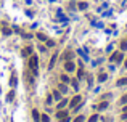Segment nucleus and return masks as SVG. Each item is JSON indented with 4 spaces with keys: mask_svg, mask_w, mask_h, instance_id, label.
Wrapping results in <instances>:
<instances>
[{
    "mask_svg": "<svg viewBox=\"0 0 127 122\" xmlns=\"http://www.w3.org/2000/svg\"><path fill=\"white\" fill-rule=\"evenodd\" d=\"M32 117H34V121H35V122L40 121V114H39V111H37V109L32 111Z\"/></svg>",
    "mask_w": 127,
    "mask_h": 122,
    "instance_id": "obj_7",
    "label": "nucleus"
},
{
    "mask_svg": "<svg viewBox=\"0 0 127 122\" xmlns=\"http://www.w3.org/2000/svg\"><path fill=\"white\" fill-rule=\"evenodd\" d=\"M106 108H108V103L103 101V103H100L98 106H96V109H98V111H103V109H106Z\"/></svg>",
    "mask_w": 127,
    "mask_h": 122,
    "instance_id": "obj_9",
    "label": "nucleus"
},
{
    "mask_svg": "<svg viewBox=\"0 0 127 122\" xmlns=\"http://www.w3.org/2000/svg\"><path fill=\"white\" fill-rule=\"evenodd\" d=\"M13 95H15V92H10V93H8V101H11V100H13Z\"/></svg>",
    "mask_w": 127,
    "mask_h": 122,
    "instance_id": "obj_26",
    "label": "nucleus"
},
{
    "mask_svg": "<svg viewBox=\"0 0 127 122\" xmlns=\"http://www.w3.org/2000/svg\"><path fill=\"white\" fill-rule=\"evenodd\" d=\"M111 61H116V63H121V61H122V53H121V51H116V53H113V56H111Z\"/></svg>",
    "mask_w": 127,
    "mask_h": 122,
    "instance_id": "obj_4",
    "label": "nucleus"
},
{
    "mask_svg": "<svg viewBox=\"0 0 127 122\" xmlns=\"http://www.w3.org/2000/svg\"><path fill=\"white\" fill-rule=\"evenodd\" d=\"M61 80H63V82H66V84H68V82H71V80H69V77L66 76V74H61Z\"/></svg>",
    "mask_w": 127,
    "mask_h": 122,
    "instance_id": "obj_17",
    "label": "nucleus"
},
{
    "mask_svg": "<svg viewBox=\"0 0 127 122\" xmlns=\"http://www.w3.org/2000/svg\"><path fill=\"white\" fill-rule=\"evenodd\" d=\"M29 69L34 76H37V56L35 55H31V58H29Z\"/></svg>",
    "mask_w": 127,
    "mask_h": 122,
    "instance_id": "obj_1",
    "label": "nucleus"
},
{
    "mask_svg": "<svg viewBox=\"0 0 127 122\" xmlns=\"http://www.w3.org/2000/svg\"><path fill=\"white\" fill-rule=\"evenodd\" d=\"M45 42H47V47H53V45H55V42H53V40H48V39H47Z\"/></svg>",
    "mask_w": 127,
    "mask_h": 122,
    "instance_id": "obj_24",
    "label": "nucleus"
},
{
    "mask_svg": "<svg viewBox=\"0 0 127 122\" xmlns=\"http://www.w3.org/2000/svg\"><path fill=\"white\" fill-rule=\"evenodd\" d=\"M2 30H3V34H5V35H10V34H11V30L8 29V27H3Z\"/></svg>",
    "mask_w": 127,
    "mask_h": 122,
    "instance_id": "obj_22",
    "label": "nucleus"
},
{
    "mask_svg": "<svg viewBox=\"0 0 127 122\" xmlns=\"http://www.w3.org/2000/svg\"><path fill=\"white\" fill-rule=\"evenodd\" d=\"M40 122H50V119H48V116H47V114H42V116H40Z\"/></svg>",
    "mask_w": 127,
    "mask_h": 122,
    "instance_id": "obj_14",
    "label": "nucleus"
},
{
    "mask_svg": "<svg viewBox=\"0 0 127 122\" xmlns=\"http://www.w3.org/2000/svg\"><path fill=\"white\" fill-rule=\"evenodd\" d=\"M121 103H122V104H127V95H124L122 98H121Z\"/></svg>",
    "mask_w": 127,
    "mask_h": 122,
    "instance_id": "obj_25",
    "label": "nucleus"
},
{
    "mask_svg": "<svg viewBox=\"0 0 127 122\" xmlns=\"http://www.w3.org/2000/svg\"><path fill=\"white\" fill-rule=\"evenodd\" d=\"M77 8H79V10H85V8H87V3H85V2H81V3L77 5Z\"/></svg>",
    "mask_w": 127,
    "mask_h": 122,
    "instance_id": "obj_15",
    "label": "nucleus"
},
{
    "mask_svg": "<svg viewBox=\"0 0 127 122\" xmlns=\"http://www.w3.org/2000/svg\"><path fill=\"white\" fill-rule=\"evenodd\" d=\"M56 56L58 55L55 53L53 56H52V60H50V64H48V69H53V66H55V63H56Z\"/></svg>",
    "mask_w": 127,
    "mask_h": 122,
    "instance_id": "obj_5",
    "label": "nucleus"
},
{
    "mask_svg": "<svg viewBox=\"0 0 127 122\" xmlns=\"http://www.w3.org/2000/svg\"><path fill=\"white\" fill-rule=\"evenodd\" d=\"M66 104H68V100H61V101H60V103H58V108H60V109H61V108H64Z\"/></svg>",
    "mask_w": 127,
    "mask_h": 122,
    "instance_id": "obj_12",
    "label": "nucleus"
},
{
    "mask_svg": "<svg viewBox=\"0 0 127 122\" xmlns=\"http://www.w3.org/2000/svg\"><path fill=\"white\" fill-rule=\"evenodd\" d=\"M53 98L55 100H60V98H61V93H60V92H53Z\"/></svg>",
    "mask_w": 127,
    "mask_h": 122,
    "instance_id": "obj_20",
    "label": "nucleus"
},
{
    "mask_svg": "<svg viewBox=\"0 0 127 122\" xmlns=\"http://www.w3.org/2000/svg\"><path fill=\"white\" fill-rule=\"evenodd\" d=\"M85 119H84V116H77L76 119H74V122H84Z\"/></svg>",
    "mask_w": 127,
    "mask_h": 122,
    "instance_id": "obj_21",
    "label": "nucleus"
},
{
    "mask_svg": "<svg viewBox=\"0 0 127 122\" xmlns=\"http://www.w3.org/2000/svg\"><path fill=\"white\" fill-rule=\"evenodd\" d=\"M60 92H61V93H66V92H68L66 85H60Z\"/></svg>",
    "mask_w": 127,
    "mask_h": 122,
    "instance_id": "obj_23",
    "label": "nucleus"
},
{
    "mask_svg": "<svg viewBox=\"0 0 127 122\" xmlns=\"http://www.w3.org/2000/svg\"><path fill=\"white\" fill-rule=\"evenodd\" d=\"M77 76H79V77H82V76H84V71H82V69H79V72H77Z\"/></svg>",
    "mask_w": 127,
    "mask_h": 122,
    "instance_id": "obj_28",
    "label": "nucleus"
},
{
    "mask_svg": "<svg viewBox=\"0 0 127 122\" xmlns=\"http://www.w3.org/2000/svg\"><path fill=\"white\" fill-rule=\"evenodd\" d=\"M10 85H11V87H16V76L15 74H11V77H10Z\"/></svg>",
    "mask_w": 127,
    "mask_h": 122,
    "instance_id": "obj_10",
    "label": "nucleus"
},
{
    "mask_svg": "<svg viewBox=\"0 0 127 122\" xmlns=\"http://www.w3.org/2000/svg\"><path fill=\"white\" fill-rule=\"evenodd\" d=\"M124 66H126V68H127V60H126V63H124Z\"/></svg>",
    "mask_w": 127,
    "mask_h": 122,
    "instance_id": "obj_30",
    "label": "nucleus"
},
{
    "mask_svg": "<svg viewBox=\"0 0 127 122\" xmlns=\"http://www.w3.org/2000/svg\"><path fill=\"white\" fill-rule=\"evenodd\" d=\"M64 69L68 71V72H73L74 69H76V66H74V63L69 60V61H64Z\"/></svg>",
    "mask_w": 127,
    "mask_h": 122,
    "instance_id": "obj_2",
    "label": "nucleus"
},
{
    "mask_svg": "<svg viewBox=\"0 0 127 122\" xmlns=\"http://www.w3.org/2000/svg\"><path fill=\"white\" fill-rule=\"evenodd\" d=\"M26 55H31V47H27V48L23 50V56H26Z\"/></svg>",
    "mask_w": 127,
    "mask_h": 122,
    "instance_id": "obj_16",
    "label": "nucleus"
},
{
    "mask_svg": "<svg viewBox=\"0 0 127 122\" xmlns=\"http://www.w3.org/2000/svg\"><path fill=\"white\" fill-rule=\"evenodd\" d=\"M64 61H69L71 58H73V51H71V50H68V51H64Z\"/></svg>",
    "mask_w": 127,
    "mask_h": 122,
    "instance_id": "obj_6",
    "label": "nucleus"
},
{
    "mask_svg": "<svg viewBox=\"0 0 127 122\" xmlns=\"http://www.w3.org/2000/svg\"><path fill=\"white\" fill-rule=\"evenodd\" d=\"M81 100H82L81 96H79V95H76V96H74L73 100H71V103H69V108H73V109H74V108H76L77 104L81 103Z\"/></svg>",
    "mask_w": 127,
    "mask_h": 122,
    "instance_id": "obj_3",
    "label": "nucleus"
},
{
    "mask_svg": "<svg viewBox=\"0 0 127 122\" xmlns=\"http://www.w3.org/2000/svg\"><path fill=\"white\" fill-rule=\"evenodd\" d=\"M106 80V74H100L98 76V82H105Z\"/></svg>",
    "mask_w": 127,
    "mask_h": 122,
    "instance_id": "obj_18",
    "label": "nucleus"
},
{
    "mask_svg": "<svg viewBox=\"0 0 127 122\" xmlns=\"http://www.w3.org/2000/svg\"><path fill=\"white\" fill-rule=\"evenodd\" d=\"M60 122H69V117H63V119H61V121H60Z\"/></svg>",
    "mask_w": 127,
    "mask_h": 122,
    "instance_id": "obj_29",
    "label": "nucleus"
},
{
    "mask_svg": "<svg viewBox=\"0 0 127 122\" xmlns=\"http://www.w3.org/2000/svg\"><path fill=\"white\" fill-rule=\"evenodd\" d=\"M124 111H126V112H127V106H126V108H124Z\"/></svg>",
    "mask_w": 127,
    "mask_h": 122,
    "instance_id": "obj_31",
    "label": "nucleus"
},
{
    "mask_svg": "<svg viewBox=\"0 0 127 122\" xmlns=\"http://www.w3.org/2000/svg\"><path fill=\"white\" fill-rule=\"evenodd\" d=\"M117 85H119V87H121V85H127V77H122V79H119V80H117Z\"/></svg>",
    "mask_w": 127,
    "mask_h": 122,
    "instance_id": "obj_11",
    "label": "nucleus"
},
{
    "mask_svg": "<svg viewBox=\"0 0 127 122\" xmlns=\"http://www.w3.org/2000/svg\"><path fill=\"white\" fill-rule=\"evenodd\" d=\"M121 48H122V50H127V43L122 42V43H121Z\"/></svg>",
    "mask_w": 127,
    "mask_h": 122,
    "instance_id": "obj_27",
    "label": "nucleus"
},
{
    "mask_svg": "<svg viewBox=\"0 0 127 122\" xmlns=\"http://www.w3.org/2000/svg\"><path fill=\"white\" fill-rule=\"evenodd\" d=\"M98 121V116L96 114H93V116H90V119H89V122H96Z\"/></svg>",
    "mask_w": 127,
    "mask_h": 122,
    "instance_id": "obj_19",
    "label": "nucleus"
},
{
    "mask_svg": "<svg viewBox=\"0 0 127 122\" xmlns=\"http://www.w3.org/2000/svg\"><path fill=\"white\" fill-rule=\"evenodd\" d=\"M37 39L39 40H47V35L42 34V32H37Z\"/></svg>",
    "mask_w": 127,
    "mask_h": 122,
    "instance_id": "obj_13",
    "label": "nucleus"
},
{
    "mask_svg": "<svg viewBox=\"0 0 127 122\" xmlns=\"http://www.w3.org/2000/svg\"><path fill=\"white\" fill-rule=\"evenodd\" d=\"M56 117H58V119L68 117V112H66V111H58V112H56Z\"/></svg>",
    "mask_w": 127,
    "mask_h": 122,
    "instance_id": "obj_8",
    "label": "nucleus"
}]
</instances>
